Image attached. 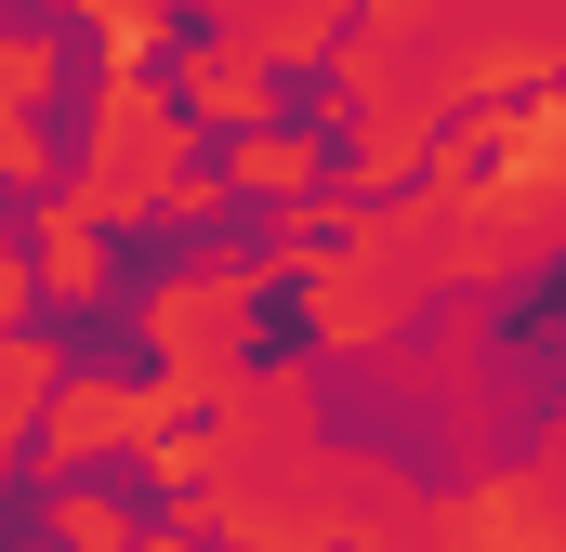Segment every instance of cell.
Returning <instances> with one entry per match:
<instances>
[{
    "label": "cell",
    "mask_w": 566,
    "mask_h": 552,
    "mask_svg": "<svg viewBox=\"0 0 566 552\" xmlns=\"http://www.w3.org/2000/svg\"><path fill=\"white\" fill-rule=\"evenodd\" d=\"M224 198H238V184H224V171H185V184H171V198H158V224H224Z\"/></svg>",
    "instance_id": "4fadbf2b"
},
{
    "label": "cell",
    "mask_w": 566,
    "mask_h": 552,
    "mask_svg": "<svg viewBox=\"0 0 566 552\" xmlns=\"http://www.w3.org/2000/svg\"><path fill=\"white\" fill-rule=\"evenodd\" d=\"M27 264H40V302H106V224L53 184V198H40V251H27Z\"/></svg>",
    "instance_id": "ba28073f"
},
{
    "label": "cell",
    "mask_w": 566,
    "mask_h": 552,
    "mask_svg": "<svg viewBox=\"0 0 566 552\" xmlns=\"http://www.w3.org/2000/svg\"><path fill=\"white\" fill-rule=\"evenodd\" d=\"M541 487H566V408L541 421Z\"/></svg>",
    "instance_id": "5bb4252c"
},
{
    "label": "cell",
    "mask_w": 566,
    "mask_h": 552,
    "mask_svg": "<svg viewBox=\"0 0 566 552\" xmlns=\"http://www.w3.org/2000/svg\"><path fill=\"white\" fill-rule=\"evenodd\" d=\"M53 93H66V26H53V13L13 26V13H0V119H40Z\"/></svg>",
    "instance_id": "8fae6325"
},
{
    "label": "cell",
    "mask_w": 566,
    "mask_h": 552,
    "mask_svg": "<svg viewBox=\"0 0 566 552\" xmlns=\"http://www.w3.org/2000/svg\"><path fill=\"white\" fill-rule=\"evenodd\" d=\"M66 382H80V369H66L40 329H0V447H40V421H53Z\"/></svg>",
    "instance_id": "9c48e42d"
},
{
    "label": "cell",
    "mask_w": 566,
    "mask_h": 552,
    "mask_svg": "<svg viewBox=\"0 0 566 552\" xmlns=\"http://www.w3.org/2000/svg\"><path fill=\"white\" fill-rule=\"evenodd\" d=\"M198 158H185V106H171V79H145V66H106L93 79V145H80V211L93 224H145L171 184H185Z\"/></svg>",
    "instance_id": "6da1fadb"
},
{
    "label": "cell",
    "mask_w": 566,
    "mask_h": 552,
    "mask_svg": "<svg viewBox=\"0 0 566 552\" xmlns=\"http://www.w3.org/2000/svg\"><path fill=\"white\" fill-rule=\"evenodd\" d=\"M171 106H185V119H211L224 145H238V132H277V66H264L251 40H224V26H211V40H185V53H171Z\"/></svg>",
    "instance_id": "8992f818"
},
{
    "label": "cell",
    "mask_w": 566,
    "mask_h": 552,
    "mask_svg": "<svg viewBox=\"0 0 566 552\" xmlns=\"http://www.w3.org/2000/svg\"><path fill=\"white\" fill-rule=\"evenodd\" d=\"M224 40H251L264 66H316L356 40V0H224Z\"/></svg>",
    "instance_id": "52a82bcc"
},
{
    "label": "cell",
    "mask_w": 566,
    "mask_h": 552,
    "mask_svg": "<svg viewBox=\"0 0 566 552\" xmlns=\"http://www.w3.org/2000/svg\"><path fill=\"white\" fill-rule=\"evenodd\" d=\"M171 13H224V0H171Z\"/></svg>",
    "instance_id": "9a60e30c"
},
{
    "label": "cell",
    "mask_w": 566,
    "mask_h": 552,
    "mask_svg": "<svg viewBox=\"0 0 566 552\" xmlns=\"http://www.w3.org/2000/svg\"><path fill=\"white\" fill-rule=\"evenodd\" d=\"M198 408H211V434H224V460H238V474H264V460H303V447H329V421H316V355L211 369V382H198Z\"/></svg>",
    "instance_id": "3957f363"
},
{
    "label": "cell",
    "mask_w": 566,
    "mask_h": 552,
    "mask_svg": "<svg viewBox=\"0 0 566 552\" xmlns=\"http://www.w3.org/2000/svg\"><path fill=\"white\" fill-rule=\"evenodd\" d=\"M251 302H264L251 251H185V276H171V289H145V355H158L171 382L251 369Z\"/></svg>",
    "instance_id": "7a4b0ae2"
},
{
    "label": "cell",
    "mask_w": 566,
    "mask_h": 552,
    "mask_svg": "<svg viewBox=\"0 0 566 552\" xmlns=\"http://www.w3.org/2000/svg\"><path fill=\"white\" fill-rule=\"evenodd\" d=\"M316 171H329L316 132H238V145H224V184H238V198H277V211L316 198Z\"/></svg>",
    "instance_id": "30bf717a"
},
{
    "label": "cell",
    "mask_w": 566,
    "mask_h": 552,
    "mask_svg": "<svg viewBox=\"0 0 566 552\" xmlns=\"http://www.w3.org/2000/svg\"><path fill=\"white\" fill-rule=\"evenodd\" d=\"M396 395H422V408H448L474 434V408H488V302H434L396 342Z\"/></svg>",
    "instance_id": "5b68a950"
},
{
    "label": "cell",
    "mask_w": 566,
    "mask_h": 552,
    "mask_svg": "<svg viewBox=\"0 0 566 552\" xmlns=\"http://www.w3.org/2000/svg\"><path fill=\"white\" fill-rule=\"evenodd\" d=\"M40 527H53V552H145V527L119 513V487H80V474L53 487V513H40Z\"/></svg>",
    "instance_id": "7c38bea8"
},
{
    "label": "cell",
    "mask_w": 566,
    "mask_h": 552,
    "mask_svg": "<svg viewBox=\"0 0 566 552\" xmlns=\"http://www.w3.org/2000/svg\"><path fill=\"white\" fill-rule=\"evenodd\" d=\"M434 316L422 276L396 264H356V251H329V264L303 276V329H316V355H369V369H396V342Z\"/></svg>",
    "instance_id": "277c9868"
}]
</instances>
